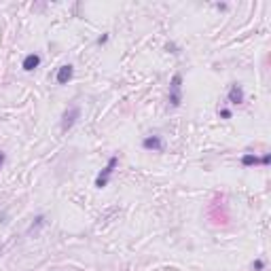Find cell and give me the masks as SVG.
I'll return each mask as SVG.
<instances>
[{"label": "cell", "mask_w": 271, "mask_h": 271, "mask_svg": "<svg viewBox=\"0 0 271 271\" xmlns=\"http://www.w3.org/2000/svg\"><path fill=\"white\" fill-rule=\"evenodd\" d=\"M167 102L172 108H180V104H183V74L180 72H176L172 78H169Z\"/></svg>", "instance_id": "obj_1"}, {"label": "cell", "mask_w": 271, "mask_h": 271, "mask_svg": "<svg viewBox=\"0 0 271 271\" xmlns=\"http://www.w3.org/2000/svg\"><path fill=\"white\" fill-rule=\"evenodd\" d=\"M117 165H119V157H117V155L108 157V163L102 167V172H100L98 178H96V187H98V189H104V187L110 183V178H113Z\"/></svg>", "instance_id": "obj_2"}, {"label": "cell", "mask_w": 271, "mask_h": 271, "mask_svg": "<svg viewBox=\"0 0 271 271\" xmlns=\"http://www.w3.org/2000/svg\"><path fill=\"white\" fill-rule=\"evenodd\" d=\"M81 119V108H78L76 104H72V106H68L66 110H64V115H62V132H70L74 125H76V121Z\"/></svg>", "instance_id": "obj_3"}, {"label": "cell", "mask_w": 271, "mask_h": 271, "mask_svg": "<svg viewBox=\"0 0 271 271\" xmlns=\"http://www.w3.org/2000/svg\"><path fill=\"white\" fill-rule=\"evenodd\" d=\"M227 102L231 106H242L246 102V94H244V87L239 85V83H233L229 87V92H227Z\"/></svg>", "instance_id": "obj_4"}, {"label": "cell", "mask_w": 271, "mask_h": 271, "mask_svg": "<svg viewBox=\"0 0 271 271\" xmlns=\"http://www.w3.org/2000/svg\"><path fill=\"white\" fill-rule=\"evenodd\" d=\"M142 148L144 150H150V153H163L165 150V142L161 136H146L142 140Z\"/></svg>", "instance_id": "obj_5"}, {"label": "cell", "mask_w": 271, "mask_h": 271, "mask_svg": "<svg viewBox=\"0 0 271 271\" xmlns=\"http://www.w3.org/2000/svg\"><path fill=\"white\" fill-rule=\"evenodd\" d=\"M72 74H74V68L70 66V64L59 66V68H57V74H55L57 85H68V81L72 78Z\"/></svg>", "instance_id": "obj_6"}, {"label": "cell", "mask_w": 271, "mask_h": 271, "mask_svg": "<svg viewBox=\"0 0 271 271\" xmlns=\"http://www.w3.org/2000/svg\"><path fill=\"white\" fill-rule=\"evenodd\" d=\"M41 62H43V59H41V55H38V53H30V55H26V57H24L22 68L26 70V72H32L34 68L41 66Z\"/></svg>", "instance_id": "obj_7"}, {"label": "cell", "mask_w": 271, "mask_h": 271, "mask_svg": "<svg viewBox=\"0 0 271 271\" xmlns=\"http://www.w3.org/2000/svg\"><path fill=\"white\" fill-rule=\"evenodd\" d=\"M242 165H244V167L260 165V157H256L254 153H246V155H242Z\"/></svg>", "instance_id": "obj_8"}, {"label": "cell", "mask_w": 271, "mask_h": 271, "mask_svg": "<svg viewBox=\"0 0 271 271\" xmlns=\"http://www.w3.org/2000/svg\"><path fill=\"white\" fill-rule=\"evenodd\" d=\"M43 225H45V216L41 214V216H36V218H34V223H32V227H30V231H34V229L43 227Z\"/></svg>", "instance_id": "obj_9"}, {"label": "cell", "mask_w": 271, "mask_h": 271, "mask_svg": "<svg viewBox=\"0 0 271 271\" xmlns=\"http://www.w3.org/2000/svg\"><path fill=\"white\" fill-rule=\"evenodd\" d=\"M252 269H254V271H263V269H265V260H263V258H256L254 263H252Z\"/></svg>", "instance_id": "obj_10"}, {"label": "cell", "mask_w": 271, "mask_h": 271, "mask_svg": "<svg viewBox=\"0 0 271 271\" xmlns=\"http://www.w3.org/2000/svg\"><path fill=\"white\" fill-rule=\"evenodd\" d=\"M218 117H223V119H231V117H233V113H231L229 108H218Z\"/></svg>", "instance_id": "obj_11"}, {"label": "cell", "mask_w": 271, "mask_h": 271, "mask_svg": "<svg viewBox=\"0 0 271 271\" xmlns=\"http://www.w3.org/2000/svg\"><path fill=\"white\" fill-rule=\"evenodd\" d=\"M269 163H271V155L265 153L263 157H260V165H269Z\"/></svg>", "instance_id": "obj_12"}, {"label": "cell", "mask_w": 271, "mask_h": 271, "mask_svg": "<svg viewBox=\"0 0 271 271\" xmlns=\"http://www.w3.org/2000/svg\"><path fill=\"white\" fill-rule=\"evenodd\" d=\"M106 43H108V34H102L98 38V45H106Z\"/></svg>", "instance_id": "obj_13"}, {"label": "cell", "mask_w": 271, "mask_h": 271, "mask_svg": "<svg viewBox=\"0 0 271 271\" xmlns=\"http://www.w3.org/2000/svg\"><path fill=\"white\" fill-rule=\"evenodd\" d=\"M5 161H7V155L3 153V150H0V167H3V165H5Z\"/></svg>", "instance_id": "obj_14"}, {"label": "cell", "mask_w": 271, "mask_h": 271, "mask_svg": "<svg viewBox=\"0 0 271 271\" xmlns=\"http://www.w3.org/2000/svg\"><path fill=\"white\" fill-rule=\"evenodd\" d=\"M216 9H220V11H225L227 5H225V3H218V5H216Z\"/></svg>", "instance_id": "obj_15"}]
</instances>
